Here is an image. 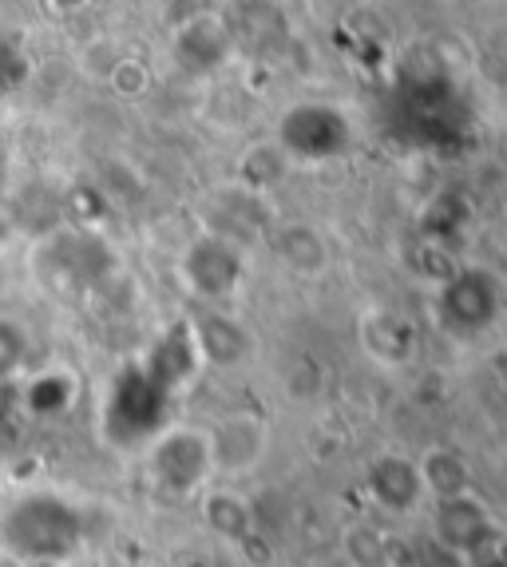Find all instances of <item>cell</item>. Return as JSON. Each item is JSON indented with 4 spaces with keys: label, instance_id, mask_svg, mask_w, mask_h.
<instances>
[{
    "label": "cell",
    "instance_id": "1",
    "mask_svg": "<svg viewBox=\"0 0 507 567\" xmlns=\"http://www.w3.org/2000/svg\"><path fill=\"white\" fill-rule=\"evenodd\" d=\"M210 473L215 468H210L207 429H167L151 445V481L167 496H190Z\"/></svg>",
    "mask_w": 507,
    "mask_h": 567
},
{
    "label": "cell",
    "instance_id": "2",
    "mask_svg": "<svg viewBox=\"0 0 507 567\" xmlns=\"http://www.w3.org/2000/svg\"><path fill=\"white\" fill-rule=\"evenodd\" d=\"M499 313V286L488 270H456L441 282L436 293V318L456 338L488 330Z\"/></svg>",
    "mask_w": 507,
    "mask_h": 567
},
{
    "label": "cell",
    "instance_id": "3",
    "mask_svg": "<svg viewBox=\"0 0 507 567\" xmlns=\"http://www.w3.org/2000/svg\"><path fill=\"white\" fill-rule=\"evenodd\" d=\"M246 258L230 238L207 235L198 238L183 255V282L190 286V293H198L203 302H223L242 286Z\"/></svg>",
    "mask_w": 507,
    "mask_h": 567
},
{
    "label": "cell",
    "instance_id": "4",
    "mask_svg": "<svg viewBox=\"0 0 507 567\" xmlns=\"http://www.w3.org/2000/svg\"><path fill=\"white\" fill-rule=\"evenodd\" d=\"M207 441H210V468L226 476H242L250 468H258V461L266 456L270 429H266L262 416L230 413L215 429H207Z\"/></svg>",
    "mask_w": 507,
    "mask_h": 567
},
{
    "label": "cell",
    "instance_id": "5",
    "mask_svg": "<svg viewBox=\"0 0 507 567\" xmlns=\"http://www.w3.org/2000/svg\"><path fill=\"white\" fill-rule=\"evenodd\" d=\"M436 539L444 548L456 551V556H468L479 539L496 532L488 504L479 501L476 492H464V496H448V501H436Z\"/></svg>",
    "mask_w": 507,
    "mask_h": 567
},
{
    "label": "cell",
    "instance_id": "6",
    "mask_svg": "<svg viewBox=\"0 0 507 567\" xmlns=\"http://www.w3.org/2000/svg\"><path fill=\"white\" fill-rule=\"evenodd\" d=\"M369 492L373 501L381 504L393 516H408L416 504L424 501V484H421V468L416 461L401 453H385L369 464Z\"/></svg>",
    "mask_w": 507,
    "mask_h": 567
},
{
    "label": "cell",
    "instance_id": "7",
    "mask_svg": "<svg viewBox=\"0 0 507 567\" xmlns=\"http://www.w3.org/2000/svg\"><path fill=\"white\" fill-rule=\"evenodd\" d=\"M190 333H195L198 358L215 361V365H242L254 350L250 333L226 313H203V318L190 322Z\"/></svg>",
    "mask_w": 507,
    "mask_h": 567
},
{
    "label": "cell",
    "instance_id": "8",
    "mask_svg": "<svg viewBox=\"0 0 507 567\" xmlns=\"http://www.w3.org/2000/svg\"><path fill=\"white\" fill-rule=\"evenodd\" d=\"M421 468V484L424 496L433 501H448V496H464V492H476V476H472V464L464 461L456 449H428V453L416 461Z\"/></svg>",
    "mask_w": 507,
    "mask_h": 567
},
{
    "label": "cell",
    "instance_id": "9",
    "mask_svg": "<svg viewBox=\"0 0 507 567\" xmlns=\"http://www.w3.org/2000/svg\"><path fill=\"white\" fill-rule=\"evenodd\" d=\"M273 250H278L282 266H290L293 275H301V278L321 275V270H325V262H329L325 238H321L313 227H306V223H290V227L278 230V238H273Z\"/></svg>",
    "mask_w": 507,
    "mask_h": 567
},
{
    "label": "cell",
    "instance_id": "10",
    "mask_svg": "<svg viewBox=\"0 0 507 567\" xmlns=\"http://www.w3.org/2000/svg\"><path fill=\"white\" fill-rule=\"evenodd\" d=\"M365 346L373 350L376 361L401 365V361H408V353L416 350V338L396 313H373L365 322Z\"/></svg>",
    "mask_w": 507,
    "mask_h": 567
},
{
    "label": "cell",
    "instance_id": "11",
    "mask_svg": "<svg viewBox=\"0 0 507 567\" xmlns=\"http://www.w3.org/2000/svg\"><path fill=\"white\" fill-rule=\"evenodd\" d=\"M203 516H207V524L218 532V536H230V539H238L246 528H250V508H246L242 501H235L230 492H215V496H207Z\"/></svg>",
    "mask_w": 507,
    "mask_h": 567
},
{
    "label": "cell",
    "instance_id": "12",
    "mask_svg": "<svg viewBox=\"0 0 507 567\" xmlns=\"http://www.w3.org/2000/svg\"><path fill=\"white\" fill-rule=\"evenodd\" d=\"M345 556L353 559V567H389V548H385V536L365 524L345 536Z\"/></svg>",
    "mask_w": 507,
    "mask_h": 567
},
{
    "label": "cell",
    "instance_id": "13",
    "mask_svg": "<svg viewBox=\"0 0 507 567\" xmlns=\"http://www.w3.org/2000/svg\"><path fill=\"white\" fill-rule=\"evenodd\" d=\"M107 84H112L120 95H127V100H135V95L147 92V64H139V60H127V56H123L120 64L112 68V76H107Z\"/></svg>",
    "mask_w": 507,
    "mask_h": 567
}]
</instances>
